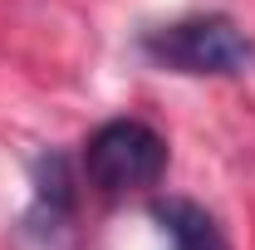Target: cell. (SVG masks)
I'll list each match as a JSON object with an SVG mask.
<instances>
[{
	"mask_svg": "<svg viewBox=\"0 0 255 250\" xmlns=\"http://www.w3.org/2000/svg\"><path fill=\"white\" fill-rule=\"evenodd\" d=\"M84 172L103 196L142 191L167 172V142L142 118H113L84 142Z\"/></svg>",
	"mask_w": 255,
	"mask_h": 250,
	"instance_id": "2",
	"label": "cell"
},
{
	"mask_svg": "<svg viewBox=\"0 0 255 250\" xmlns=\"http://www.w3.org/2000/svg\"><path fill=\"white\" fill-rule=\"evenodd\" d=\"M152 221L162 226V236L172 241V250H231L221 236L216 216L206 206H196L187 196H167V201H152Z\"/></svg>",
	"mask_w": 255,
	"mask_h": 250,
	"instance_id": "3",
	"label": "cell"
},
{
	"mask_svg": "<svg viewBox=\"0 0 255 250\" xmlns=\"http://www.w3.org/2000/svg\"><path fill=\"white\" fill-rule=\"evenodd\" d=\"M34 196H39V211H49V221H64L74 211V177L59 152L34 162Z\"/></svg>",
	"mask_w": 255,
	"mask_h": 250,
	"instance_id": "4",
	"label": "cell"
},
{
	"mask_svg": "<svg viewBox=\"0 0 255 250\" xmlns=\"http://www.w3.org/2000/svg\"><path fill=\"white\" fill-rule=\"evenodd\" d=\"M142 54L177 74H246L255 44L226 15H191V20L142 34Z\"/></svg>",
	"mask_w": 255,
	"mask_h": 250,
	"instance_id": "1",
	"label": "cell"
}]
</instances>
